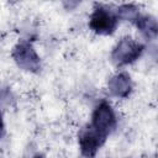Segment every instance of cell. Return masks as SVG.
Wrapping results in <instances>:
<instances>
[{
    "instance_id": "1",
    "label": "cell",
    "mask_w": 158,
    "mask_h": 158,
    "mask_svg": "<svg viewBox=\"0 0 158 158\" xmlns=\"http://www.w3.org/2000/svg\"><path fill=\"white\" fill-rule=\"evenodd\" d=\"M12 59L15 63L23 70L31 72V73H38L41 69V59L38 54L36 53L33 46L27 41L19 42L12 52H11Z\"/></svg>"
},
{
    "instance_id": "2",
    "label": "cell",
    "mask_w": 158,
    "mask_h": 158,
    "mask_svg": "<svg viewBox=\"0 0 158 158\" xmlns=\"http://www.w3.org/2000/svg\"><path fill=\"white\" fill-rule=\"evenodd\" d=\"M144 49V46L131 37L122 38L112 49L111 59L117 65H126L139 58Z\"/></svg>"
},
{
    "instance_id": "3",
    "label": "cell",
    "mask_w": 158,
    "mask_h": 158,
    "mask_svg": "<svg viewBox=\"0 0 158 158\" xmlns=\"http://www.w3.org/2000/svg\"><path fill=\"white\" fill-rule=\"evenodd\" d=\"M117 16L110 9L96 5L89 19L90 28L99 35H111L117 26Z\"/></svg>"
},
{
    "instance_id": "4",
    "label": "cell",
    "mask_w": 158,
    "mask_h": 158,
    "mask_svg": "<svg viewBox=\"0 0 158 158\" xmlns=\"http://www.w3.org/2000/svg\"><path fill=\"white\" fill-rule=\"evenodd\" d=\"M90 126L105 136H109V133L116 127V116L109 102L101 101L95 107Z\"/></svg>"
},
{
    "instance_id": "5",
    "label": "cell",
    "mask_w": 158,
    "mask_h": 158,
    "mask_svg": "<svg viewBox=\"0 0 158 158\" xmlns=\"http://www.w3.org/2000/svg\"><path fill=\"white\" fill-rule=\"evenodd\" d=\"M106 137L107 136L98 132L90 125L86 126L79 133V147H80L81 154L84 157H88V158L95 157L98 149L106 141Z\"/></svg>"
},
{
    "instance_id": "6",
    "label": "cell",
    "mask_w": 158,
    "mask_h": 158,
    "mask_svg": "<svg viewBox=\"0 0 158 158\" xmlns=\"http://www.w3.org/2000/svg\"><path fill=\"white\" fill-rule=\"evenodd\" d=\"M107 88L111 95L116 98H127L132 90V81L127 73H118L109 79Z\"/></svg>"
},
{
    "instance_id": "7",
    "label": "cell",
    "mask_w": 158,
    "mask_h": 158,
    "mask_svg": "<svg viewBox=\"0 0 158 158\" xmlns=\"http://www.w3.org/2000/svg\"><path fill=\"white\" fill-rule=\"evenodd\" d=\"M135 25L139 30V32L147 38V40H154L158 33V25L153 16L144 15L138 16V19L135 21Z\"/></svg>"
},
{
    "instance_id": "8",
    "label": "cell",
    "mask_w": 158,
    "mask_h": 158,
    "mask_svg": "<svg viewBox=\"0 0 158 158\" xmlns=\"http://www.w3.org/2000/svg\"><path fill=\"white\" fill-rule=\"evenodd\" d=\"M116 16H117V19L135 22L138 19L139 12H138V9L135 5H132V4H125V5H121L117 9Z\"/></svg>"
},
{
    "instance_id": "9",
    "label": "cell",
    "mask_w": 158,
    "mask_h": 158,
    "mask_svg": "<svg viewBox=\"0 0 158 158\" xmlns=\"http://www.w3.org/2000/svg\"><path fill=\"white\" fill-rule=\"evenodd\" d=\"M5 133V126H4V121H2V115L0 112V138L4 136Z\"/></svg>"
},
{
    "instance_id": "10",
    "label": "cell",
    "mask_w": 158,
    "mask_h": 158,
    "mask_svg": "<svg viewBox=\"0 0 158 158\" xmlns=\"http://www.w3.org/2000/svg\"><path fill=\"white\" fill-rule=\"evenodd\" d=\"M31 158H46L43 154H36V156H33V157H31Z\"/></svg>"
}]
</instances>
